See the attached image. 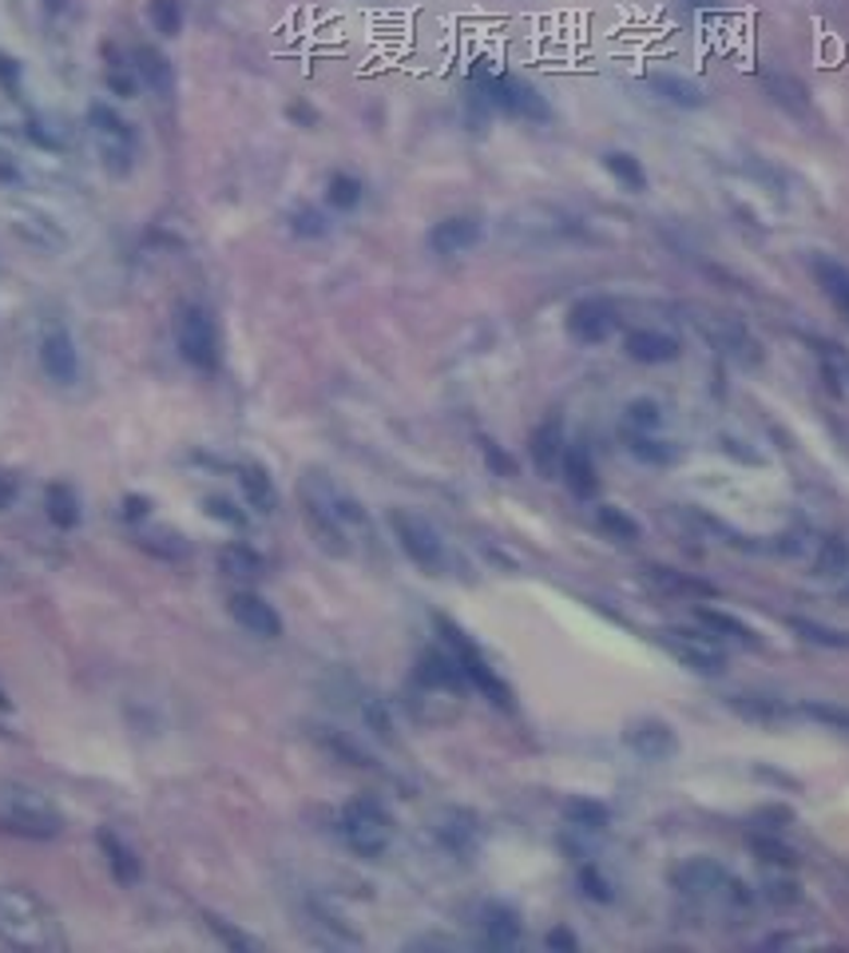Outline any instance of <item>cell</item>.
<instances>
[{
    "label": "cell",
    "mask_w": 849,
    "mask_h": 953,
    "mask_svg": "<svg viewBox=\"0 0 849 953\" xmlns=\"http://www.w3.org/2000/svg\"><path fill=\"white\" fill-rule=\"evenodd\" d=\"M0 938L16 950H64V933L52 909L16 886H0Z\"/></svg>",
    "instance_id": "cell-1"
},
{
    "label": "cell",
    "mask_w": 849,
    "mask_h": 953,
    "mask_svg": "<svg viewBox=\"0 0 849 953\" xmlns=\"http://www.w3.org/2000/svg\"><path fill=\"white\" fill-rule=\"evenodd\" d=\"M0 831L44 843V838H56L64 831V819L44 790L28 787V783H0Z\"/></svg>",
    "instance_id": "cell-2"
},
{
    "label": "cell",
    "mask_w": 849,
    "mask_h": 953,
    "mask_svg": "<svg viewBox=\"0 0 849 953\" xmlns=\"http://www.w3.org/2000/svg\"><path fill=\"white\" fill-rule=\"evenodd\" d=\"M473 84H477V96L485 99L489 108L504 111V116H512V120H528V123L552 120V104H548L533 84H524L521 76L477 68V72H473Z\"/></svg>",
    "instance_id": "cell-3"
},
{
    "label": "cell",
    "mask_w": 849,
    "mask_h": 953,
    "mask_svg": "<svg viewBox=\"0 0 849 953\" xmlns=\"http://www.w3.org/2000/svg\"><path fill=\"white\" fill-rule=\"evenodd\" d=\"M437 628H441V635H445V647L453 652V656H457L468 688H477L480 695L492 703V707H504V712H509V707H512V688L501 680V676H497V668H492L489 659H485V652H480V647L473 644V640H468V635L461 632L453 620H445V616H437Z\"/></svg>",
    "instance_id": "cell-4"
},
{
    "label": "cell",
    "mask_w": 849,
    "mask_h": 953,
    "mask_svg": "<svg viewBox=\"0 0 849 953\" xmlns=\"http://www.w3.org/2000/svg\"><path fill=\"white\" fill-rule=\"evenodd\" d=\"M87 123H92V135H96V152L104 171L111 179H128L131 167H135V132H131V123L111 104H92L87 108Z\"/></svg>",
    "instance_id": "cell-5"
},
{
    "label": "cell",
    "mask_w": 849,
    "mask_h": 953,
    "mask_svg": "<svg viewBox=\"0 0 849 953\" xmlns=\"http://www.w3.org/2000/svg\"><path fill=\"white\" fill-rule=\"evenodd\" d=\"M342 838L358 858H382L393 843V819L378 799H354L342 811Z\"/></svg>",
    "instance_id": "cell-6"
},
{
    "label": "cell",
    "mask_w": 849,
    "mask_h": 953,
    "mask_svg": "<svg viewBox=\"0 0 849 953\" xmlns=\"http://www.w3.org/2000/svg\"><path fill=\"white\" fill-rule=\"evenodd\" d=\"M390 528L397 545H402V552L414 560L417 569L433 572V576L445 569V540H441V533L421 513H414V509H390Z\"/></svg>",
    "instance_id": "cell-7"
},
{
    "label": "cell",
    "mask_w": 849,
    "mask_h": 953,
    "mask_svg": "<svg viewBox=\"0 0 849 953\" xmlns=\"http://www.w3.org/2000/svg\"><path fill=\"white\" fill-rule=\"evenodd\" d=\"M179 354L203 373L218 370V330L203 307H187L179 314Z\"/></svg>",
    "instance_id": "cell-8"
},
{
    "label": "cell",
    "mask_w": 849,
    "mask_h": 953,
    "mask_svg": "<svg viewBox=\"0 0 849 953\" xmlns=\"http://www.w3.org/2000/svg\"><path fill=\"white\" fill-rule=\"evenodd\" d=\"M615 326H620V318H615V307L608 298H579L576 307L567 310V334L579 346H603L615 334Z\"/></svg>",
    "instance_id": "cell-9"
},
{
    "label": "cell",
    "mask_w": 849,
    "mask_h": 953,
    "mask_svg": "<svg viewBox=\"0 0 849 953\" xmlns=\"http://www.w3.org/2000/svg\"><path fill=\"white\" fill-rule=\"evenodd\" d=\"M40 370L48 373L56 385L80 382V350L64 326H48L40 334Z\"/></svg>",
    "instance_id": "cell-10"
},
{
    "label": "cell",
    "mask_w": 849,
    "mask_h": 953,
    "mask_svg": "<svg viewBox=\"0 0 849 953\" xmlns=\"http://www.w3.org/2000/svg\"><path fill=\"white\" fill-rule=\"evenodd\" d=\"M623 743L632 747L643 763H667V759L679 755V735L667 719H635L623 731Z\"/></svg>",
    "instance_id": "cell-11"
},
{
    "label": "cell",
    "mask_w": 849,
    "mask_h": 953,
    "mask_svg": "<svg viewBox=\"0 0 849 953\" xmlns=\"http://www.w3.org/2000/svg\"><path fill=\"white\" fill-rule=\"evenodd\" d=\"M9 227L16 239L28 242V247H36V251H44V254H56L68 247L64 227H60L52 215H44V211H36V207H12Z\"/></svg>",
    "instance_id": "cell-12"
},
{
    "label": "cell",
    "mask_w": 849,
    "mask_h": 953,
    "mask_svg": "<svg viewBox=\"0 0 849 953\" xmlns=\"http://www.w3.org/2000/svg\"><path fill=\"white\" fill-rule=\"evenodd\" d=\"M227 608L235 616V624L247 628L259 640H278L283 635V616L274 612V604L262 600L259 592H230Z\"/></svg>",
    "instance_id": "cell-13"
},
{
    "label": "cell",
    "mask_w": 849,
    "mask_h": 953,
    "mask_svg": "<svg viewBox=\"0 0 849 953\" xmlns=\"http://www.w3.org/2000/svg\"><path fill=\"white\" fill-rule=\"evenodd\" d=\"M480 239H485L480 219H473V215H449V219L433 223V230H429V251L441 254V259H457V254L473 251Z\"/></svg>",
    "instance_id": "cell-14"
},
{
    "label": "cell",
    "mask_w": 849,
    "mask_h": 953,
    "mask_svg": "<svg viewBox=\"0 0 849 953\" xmlns=\"http://www.w3.org/2000/svg\"><path fill=\"white\" fill-rule=\"evenodd\" d=\"M433 834H437V843L445 846L449 855L468 858L473 850H477V843H480V819L473 811H465V807H449V811L437 814Z\"/></svg>",
    "instance_id": "cell-15"
},
{
    "label": "cell",
    "mask_w": 849,
    "mask_h": 953,
    "mask_svg": "<svg viewBox=\"0 0 849 953\" xmlns=\"http://www.w3.org/2000/svg\"><path fill=\"white\" fill-rule=\"evenodd\" d=\"M623 354L639 366H667L683 354V346H679V338L667 334V330H632V334L623 338Z\"/></svg>",
    "instance_id": "cell-16"
},
{
    "label": "cell",
    "mask_w": 849,
    "mask_h": 953,
    "mask_svg": "<svg viewBox=\"0 0 849 953\" xmlns=\"http://www.w3.org/2000/svg\"><path fill=\"white\" fill-rule=\"evenodd\" d=\"M417 683L429 691H465L468 688L457 656L445 652V647H429V652H421V659H417Z\"/></svg>",
    "instance_id": "cell-17"
},
{
    "label": "cell",
    "mask_w": 849,
    "mask_h": 953,
    "mask_svg": "<svg viewBox=\"0 0 849 953\" xmlns=\"http://www.w3.org/2000/svg\"><path fill=\"white\" fill-rule=\"evenodd\" d=\"M131 68H135V76L155 92V96L171 99L175 96V68L164 52L155 45H135L131 48Z\"/></svg>",
    "instance_id": "cell-18"
},
{
    "label": "cell",
    "mask_w": 849,
    "mask_h": 953,
    "mask_svg": "<svg viewBox=\"0 0 849 953\" xmlns=\"http://www.w3.org/2000/svg\"><path fill=\"white\" fill-rule=\"evenodd\" d=\"M564 421L560 417H548L540 421L528 441V453H533V465L540 469V477H555L560 473V461H564Z\"/></svg>",
    "instance_id": "cell-19"
},
{
    "label": "cell",
    "mask_w": 849,
    "mask_h": 953,
    "mask_svg": "<svg viewBox=\"0 0 849 953\" xmlns=\"http://www.w3.org/2000/svg\"><path fill=\"white\" fill-rule=\"evenodd\" d=\"M560 477L579 501H591L599 489V473H596V461L588 457V450H579V445H567L564 450V461H560Z\"/></svg>",
    "instance_id": "cell-20"
},
{
    "label": "cell",
    "mask_w": 849,
    "mask_h": 953,
    "mask_svg": "<svg viewBox=\"0 0 849 953\" xmlns=\"http://www.w3.org/2000/svg\"><path fill=\"white\" fill-rule=\"evenodd\" d=\"M810 271H814V283L822 286V295L849 318V266L829 259V254H814L810 259Z\"/></svg>",
    "instance_id": "cell-21"
},
{
    "label": "cell",
    "mask_w": 849,
    "mask_h": 953,
    "mask_svg": "<svg viewBox=\"0 0 849 953\" xmlns=\"http://www.w3.org/2000/svg\"><path fill=\"white\" fill-rule=\"evenodd\" d=\"M647 88H651L659 99H667V104H675V108H686V111H695L707 104V92L698 88L695 80L675 76V72H655V76H647Z\"/></svg>",
    "instance_id": "cell-22"
},
{
    "label": "cell",
    "mask_w": 849,
    "mask_h": 953,
    "mask_svg": "<svg viewBox=\"0 0 849 953\" xmlns=\"http://www.w3.org/2000/svg\"><path fill=\"white\" fill-rule=\"evenodd\" d=\"M730 878L719 862H710V858H695V862H686L675 870V886L683 894H715V890L727 886Z\"/></svg>",
    "instance_id": "cell-23"
},
{
    "label": "cell",
    "mask_w": 849,
    "mask_h": 953,
    "mask_svg": "<svg viewBox=\"0 0 849 953\" xmlns=\"http://www.w3.org/2000/svg\"><path fill=\"white\" fill-rule=\"evenodd\" d=\"M521 914L512 906H504V902H492L489 909H485V938H489L492 950H512V945L521 942Z\"/></svg>",
    "instance_id": "cell-24"
},
{
    "label": "cell",
    "mask_w": 849,
    "mask_h": 953,
    "mask_svg": "<svg viewBox=\"0 0 849 953\" xmlns=\"http://www.w3.org/2000/svg\"><path fill=\"white\" fill-rule=\"evenodd\" d=\"M239 485H242V497L251 504L254 513H274L278 509V493H274V481L271 473L262 469V465H242L239 469Z\"/></svg>",
    "instance_id": "cell-25"
},
{
    "label": "cell",
    "mask_w": 849,
    "mask_h": 953,
    "mask_svg": "<svg viewBox=\"0 0 849 953\" xmlns=\"http://www.w3.org/2000/svg\"><path fill=\"white\" fill-rule=\"evenodd\" d=\"M218 572L230 576V581H259L262 557L251 545H239V540H235V545H223V552H218Z\"/></svg>",
    "instance_id": "cell-26"
},
{
    "label": "cell",
    "mask_w": 849,
    "mask_h": 953,
    "mask_svg": "<svg viewBox=\"0 0 849 953\" xmlns=\"http://www.w3.org/2000/svg\"><path fill=\"white\" fill-rule=\"evenodd\" d=\"M695 616H698V624L710 628V632L722 635V640H734V644L758 647V632H754L751 624H742L739 616L722 612V608H698Z\"/></svg>",
    "instance_id": "cell-27"
},
{
    "label": "cell",
    "mask_w": 849,
    "mask_h": 953,
    "mask_svg": "<svg viewBox=\"0 0 849 953\" xmlns=\"http://www.w3.org/2000/svg\"><path fill=\"white\" fill-rule=\"evenodd\" d=\"M623 445L643 465H671L679 457L671 441H659L655 433H639V429H623Z\"/></svg>",
    "instance_id": "cell-28"
},
{
    "label": "cell",
    "mask_w": 849,
    "mask_h": 953,
    "mask_svg": "<svg viewBox=\"0 0 849 953\" xmlns=\"http://www.w3.org/2000/svg\"><path fill=\"white\" fill-rule=\"evenodd\" d=\"M44 509H48V521L56 528H76L80 521V501H76V489L64 481L48 485V493H44Z\"/></svg>",
    "instance_id": "cell-29"
},
{
    "label": "cell",
    "mask_w": 849,
    "mask_h": 953,
    "mask_svg": "<svg viewBox=\"0 0 849 953\" xmlns=\"http://www.w3.org/2000/svg\"><path fill=\"white\" fill-rule=\"evenodd\" d=\"M99 846H104V855H108L111 878H116L120 886H135V882H140V858L131 855L128 846H123L111 831L99 834Z\"/></svg>",
    "instance_id": "cell-30"
},
{
    "label": "cell",
    "mask_w": 849,
    "mask_h": 953,
    "mask_svg": "<svg viewBox=\"0 0 849 953\" xmlns=\"http://www.w3.org/2000/svg\"><path fill=\"white\" fill-rule=\"evenodd\" d=\"M603 167H608V176L615 179L623 191H632V195L647 191V171H643V164L632 152H608L603 155Z\"/></svg>",
    "instance_id": "cell-31"
},
{
    "label": "cell",
    "mask_w": 849,
    "mask_h": 953,
    "mask_svg": "<svg viewBox=\"0 0 849 953\" xmlns=\"http://www.w3.org/2000/svg\"><path fill=\"white\" fill-rule=\"evenodd\" d=\"M596 525L608 533L611 540H620V545H635V540L643 537V528L639 521H635L632 513H623L620 504H599L596 509Z\"/></svg>",
    "instance_id": "cell-32"
},
{
    "label": "cell",
    "mask_w": 849,
    "mask_h": 953,
    "mask_svg": "<svg viewBox=\"0 0 849 953\" xmlns=\"http://www.w3.org/2000/svg\"><path fill=\"white\" fill-rule=\"evenodd\" d=\"M564 819L572 822V826H576V831H608L611 826V811L608 807H603V802L599 799H584V795H579V799H567V807H564Z\"/></svg>",
    "instance_id": "cell-33"
},
{
    "label": "cell",
    "mask_w": 849,
    "mask_h": 953,
    "mask_svg": "<svg viewBox=\"0 0 849 953\" xmlns=\"http://www.w3.org/2000/svg\"><path fill=\"white\" fill-rule=\"evenodd\" d=\"M790 628H794L806 644H817V647H834V652H849V632L841 628H829V624H817V620H806V616H790Z\"/></svg>",
    "instance_id": "cell-34"
},
{
    "label": "cell",
    "mask_w": 849,
    "mask_h": 953,
    "mask_svg": "<svg viewBox=\"0 0 849 953\" xmlns=\"http://www.w3.org/2000/svg\"><path fill=\"white\" fill-rule=\"evenodd\" d=\"M766 88H770L774 104H782L786 111H794V116H806V111H810L806 88H802L794 76H770V80H766Z\"/></svg>",
    "instance_id": "cell-35"
},
{
    "label": "cell",
    "mask_w": 849,
    "mask_h": 953,
    "mask_svg": "<svg viewBox=\"0 0 849 953\" xmlns=\"http://www.w3.org/2000/svg\"><path fill=\"white\" fill-rule=\"evenodd\" d=\"M814 572L817 576H841L849 572V545L841 537H826L822 548H817V560H814Z\"/></svg>",
    "instance_id": "cell-36"
},
{
    "label": "cell",
    "mask_w": 849,
    "mask_h": 953,
    "mask_svg": "<svg viewBox=\"0 0 849 953\" xmlns=\"http://www.w3.org/2000/svg\"><path fill=\"white\" fill-rule=\"evenodd\" d=\"M675 659H679V664H686L691 671H698V676H722V671H727V659H722L719 652L703 647V644L675 647Z\"/></svg>",
    "instance_id": "cell-37"
},
{
    "label": "cell",
    "mask_w": 849,
    "mask_h": 953,
    "mask_svg": "<svg viewBox=\"0 0 849 953\" xmlns=\"http://www.w3.org/2000/svg\"><path fill=\"white\" fill-rule=\"evenodd\" d=\"M361 191H366V187H361V179L338 171V176H330V183H326V203L334 211H354L361 203Z\"/></svg>",
    "instance_id": "cell-38"
},
{
    "label": "cell",
    "mask_w": 849,
    "mask_h": 953,
    "mask_svg": "<svg viewBox=\"0 0 849 953\" xmlns=\"http://www.w3.org/2000/svg\"><path fill=\"white\" fill-rule=\"evenodd\" d=\"M623 421H627V429L655 433V429L663 426V409H659V402H651V397H635V402H627V409H623Z\"/></svg>",
    "instance_id": "cell-39"
},
{
    "label": "cell",
    "mask_w": 849,
    "mask_h": 953,
    "mask_svg": "<svg viewBox=\"0 0 849 953\" xmlns=\"http://www.w3.org/2000/svg\"><path fill=\"white\" fill-rule=\"evenodd\" d=\"M579 890H584V898L599 902V906L615 902V886H611V878L603 874V870H599L596 862L579 866Z\"/></svg>",
    "instance_id": "cell-40"
},
{
    "label": "cell",
    "mask_w": 849,
    "mask_h": 953,
    "mask_svg": "<svg viewBox=\"0 0 849 953\" xmlns=\"http://www.w3.org/2000/svg\"><path fill=\"white\" fill-rule=\"evenodd\" d=\"M203 918H207V930L215 933V938L223 945H230V950H239V953H254V950H259V942H254L251 933L235 930V926H230L227 918H218V914H203Z\"/></svg>",
    "instance_id": "cell-41"
},
{
    "label": "cell",
    "mask_w": 849,
    "mask_h": 953,
    "mask_svg": "<svg viewBox=\"0 0 849 953\" xmlns=\"http://www.w3.org/2000/svg\"><path fill=\"white\" fill-rule=\"evenodd\" d=\"M751 850L763 862H774V866H798V855L790 850V846L782 843V838H770V834H754L751 838Z\"/></svg>",
    "instance_id": "cell-42"
},
{
    "label": "cell",
    "mask_w": 849,
    "mask_h": 953,
    "mask_svg": "<svg viewBox=\"0 0 849 953\" xmlns=\"http://www.w3.org/2000/svg\"><path fill=\"white\" fill-rule=\"evenodd\" d=\"M290 230H295L298 239H326L330 223H326V215H322V211L298 207L295 215H290Z\"/></svg>",
    "instance_id": "cell-43"
},
{
    "label": "cell",
    "mask_w": 849,
    "mask_h": 953,
    "mask_svg": "<svg viewBox=\"0 0 849 953\" xmlns=\"http://www.w3.org/2000/svg\"><path fill=\"white\" fill-rule=\"evenodd\" d=\"M152 24H155V33H164V36L183 33V9H179V0H152Z\"/></svg>",
    "instance_id": "cell-44"
},
{
    "label": "cell",
    "mask_w": 849,
    "mask_h": 953,
    "mask_svg": "<svg viewBox=\"0 0 849 953\" xmlns=\"http://www.w3.org/2000/svg\"><path fill=\"white\" fill-rule=\"evenodd\" d=\"M798 712L814 719V724L834 727V731H849V707H838V703H802Z\"/></svg>",
    "instance_id": "cell-45"
},
{
    "label": "cell",
    "mask_w": 849,
    "mask_h": 953,
    "mask_svg": "<svg viewBox=\"0 0 849 953\" xmlns=\"http://www.w3.org/2000/svg\"><path fill=\"white\" fill-rule=\"evenodd\" d=\"M480 453H485V465H489L497 477H516V473H521L516 457H512V453H504L492 438H480Z\"/></svg>",
    "instance_id": "cell-46"
},
{
    "label": "cell",
    "mask_w": 849,
    "mask_h": 953,
    "mask_svg": "<svg viewBox=\"0 0 849 953\" xmlns=\"http://www.w3.org/2000/svg\"><path fill=\"white\" fill-rule=\"evenodd\" d=\"M140 545L155 557H167V560H179L187 552V545L175 533H140Z\"/></svg>",
    "instance_id": "cell-47"
},
{
    "label": "cell",
    "mask_w": 849,
    "mask_h": 953,
    "mask_svg": "<svg viewBox=\"0 0 849 953\" xmlns=\"http://www.w3.org/2000/svg\"><path fill=\"white\" fill-rule=\"evenodd\" d=\"M203 509H207V516H215V521H223V525H230V528L247 525V513H239V509H235L227 497H207V501H203Z\"/></svg>",
    "instance_id": "cell-48"
},
{
    "label": "cell",
    "mask_w": 849,
    "mask_h": 953,
    "mask_svg": "<svg viewBox=\"0 0 849 953\" xmlns=\"http://www.w3.org/2000/svg\"><path fill=\"white\" fill-rule=\"evenodd\" d=\"M108 88L116 92V96H135L140 92V76H135V68L128 72V64H111L108 68Z\"/></svg>",
    "instance_id": "cell-49"
},
{
    "label": "cell",
    "mask_w": 849,
    "mask_h": 953,
    "mask_svg": "<svg viewBox=\"0 0 849 953\" xmlns=\"http://www.w3.org/2000/svg\"><path fill=\"white\" fill-rule=\"evenodd\" d=\"M361 712H366V724L373 727V735H382V739H393V719H390V712H385L382 703H378V700H366V707H361Z\"/></svg>",
    "instance_id": "cell-50"
},
{
    "label": "cell",
    "mask_w": 849,
    "mask_h": 953,
    "mask_svg": "<svg viewBox=\"0 0 849 953\" xmlns=\"http://www.w3.org/2000/svg\"><path fill=\"white\" fill-rule=\"evenodd\" d=\"M545 942H548V950H564V953H576V950H579L576 933H572V930H564V926H560V930H552V933H548Z\"/></svg>",
    "instance_id": "cell-51"
},
{
    "label": "cell",
    "mask_w": 849,
    "mask_h": 953,
    "mask_svg": "<svg viewBox=\"0 0 849 953\" xmlns=\"http://www.w3.org/2000/svg\"><path fill=\"white\" fill-rule=\"evenodd\" d=\"M147 509H152V501H147V497H140V493L123 497V521H143V516H147Z\"/></svg>",
    "instance_id": "cell-52"
},
{
    "label": "cell",
    "mask_w": 849,
    "mask_h": 953,
    "mask_svg": "<svg viewBox=\"0 0 849 953\" xmlns=\"http://www.w3.org/2000/svg\"><path fill=\"white\" fill-rule=\"evenodd\" d=\"M16 493H21V489H16V477H12V473H0V513H4V509H12Z\"/></svg>",
    "instance_id": "cell-53"
},
{
    "label": "cell",
    "mask_w": 849,
    "mask_h": 953,
    "mask_svg": "<svg viewBox=\"0 0 849 953\" xmlns=\"http://www.w3.org/2000/svg\"><path fill=\"white\" fill-rule=\"evenodd\" d=\"M9 584H12V564L0 557V588H9Z\"/></svg>",
    "instance_id": "cell-54"
},
{
    "label": "cell",
    "mask_w": 849,
    "mask_h": 953,
    "mask_svg": "<svg viewBox=\"0 0 849 953\" xmlns=\"http://www.w3.org/2000/svg\"><path fill=\"white\" fill-rule=\"evenodd\" d=\"M686 9H698V12H707V9H715V4H719V0H683Z\"/></svg>",
    "instance_id": "cell-55"
},
{
    "label": "cell",
    "mask_w": 849,
    "mask_h": 953,
    "mask_svg": "<svg viewBox=\"0 0 849 953\" xmlns=\"http://www.w3.org/2000/svg\"><path fill=\"white\" fill-rule=\"evenodd\" d=\"M44 9H48V12H60V9H64V0H44Z\"/></svg>",
    "instance_id": "cell-56"
}]
</instances>
